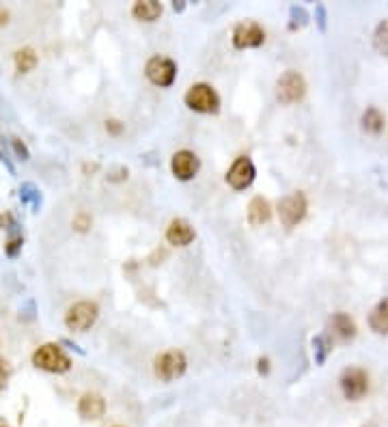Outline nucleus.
<instances>
[{"label": "nucleus", "instance_id": "22", "mask_svg": "<svg viewBox=\"0 0 388 427\" xmlns=\"http://www.w3.org/2000/svg\"><path fill=\"white\" fill-rule=\"evenodd\" d=\"M20 198H22V203H31L35 210L41 205V194H39V190L33 184H24L20 188Z\"/></svg>", "mask_w": 388, "mask_h": 427}, {"label": "nucleus", "instance_id": "2", "mask_svg": "<svg viewBox=\"0 0 388 427\" xmlns=\"http://www.w3.org/2000/svg\"><path fill=\"white\" fill-rule=\"evenodd\" d=\"M188 369V361L186 354L181 349H168L164 354H160L153 363V371H155V378H160L162 382H173L177 378L186 373Z\"/></svg>", "mask_w": 388, "mask_h": 427}, {"label": "nucleus", "instance_id": "10", "mask_svg": "<svg viewBox=\"0 0 388 427\" xmlns=\"http://www.w3.org/2000/svg\"><path fill=\"white\" fill-rule=\"evenodd\" d=\"M266 41V31L259 27L257 22H242L233 31V45L238 50H246V48H259L264 45Z\"/></svg>", "mask_w": 388, "mask_h": 427}, {"label": "nucleus", "instance_id": "16", "mask_svg": "<svg viewBox=\"0 0 388 427\" xmlns=\"http://www.w3.org/2000/svg\"><path fill=\"white\" fill-rule=\"evenodd\" d=\"M270 216H272V210H270L268 201L264 196H254L250 201V205H248V220H250V224H254V227H257V224H264V222L270 220Z\"/></svg>", "mask_w": 388, "mask_h": 427}, {"label": "nucleus", "instance_id": "13", "mask_svg": "<svg viewBox=\"0 0 388 427\" xmlns=\"http://www.w3.org/2000/svg\"><path fill=\"white\" fill-rule=\"evenodd\" d=\"M194 238H196L194 227H192L188 220H184V218L171 220L168 229H166V240H168V244H173V246H188Z\"/></svg>", "mask_w": 388, "mask_h": 427}, {"label": "nucleus", "instance_id": "20", "mask_svg": "<svg viewBox=\"0 0 388 427\" xmlns=\"http://www.w3.org/2000/svg\"><path fill=\"white\" fill-rule=\"evenodd\" d=\"M313 352H315V363L317 365H324L326 359L330 356L332 352V339L328 335H319L313 339Z\"/></svg>", "mask_w": 388, "mask_h": 427}, {"label": "nucleus", "instance_id": "12", "mask_svg": "<svg viewBox=\"0 0 388 427\" xmlns=\"http://www.w3.org/2000/svg\"><path fill=\"white\" fill-rule=\"evenodd\" d=\"M356 335V324L350 315L345 313H334L328 319V337L339 339V341H350Z\"/></svg>", "mask_w": 388, "mask_h": 427}, {"label": "nucleus", "instance_id": "21", "mask_svg": "<svg viewBox=\"0 0 388 427\" xmlns=\"http://www.w3.org/2000/svg\"><path fill=\"white\" fill-rule=\"evenodd\" d=\"M373 45H375V50L380 55L388 57V20L378 24V29L373 33Z\"/></svg>", "mask_w": 388, "mask_h": 427}, {"label": "nucleus", "instance_id": "27", "mask_svg": "<svg viewBox=\"0 0 388 427\" xmlns=\"http://www.w3.org/2000/svg\"><path fill=\"white\" fill-rule=\"evenodd\" d=\"M7 378H9V369H7V363L0 359V391L5 389V384H7Z\"/></svg>", "mask_w": 388, "mask_h": 427}, {"label": "nucleus", "instance_id": "6", "mask_svg": "<svg viewBox=\"0 0 388 427\" xmlns=\"http://www.w3.org/2000/svg\"><path fill=\"white\" fill-rule=\"evenodd\" d=\"M306 196L304 192H292L289 196H285L278 203V216L280 222L287 229L296 227L298 222H302V218L306 216Z\"/></svg>", "mask_w": 388, "mask_h": 427}, {"label": "nucleus", "instance_id": "30", "mask_svg": "<svg viewBox=\"0 0 388 427\" xmlns=\"http://www.w3.org/2000/svg\"><path fill=\"white\" fill-rule=\"evenodd\" d=\"M257 369H259V373H268L270 371V361L268 359H259L257 361Z\"/></svg>", "mask_w": 388, "mask_h": 427}, {"label": "nucleus", "instance_id": "8", "mask_svg": "<svg viewBox=\"0 0 388 427\" xmlns=\"http://www.w3.org/2000/svg\"><path fill=\"white\" fill-rule=\"evenodd\" d=\"M341 391L345 395V399L350 401H358L367 395L369 391V378L367 373L362 371L360 367H347L343 373H341Z\"/></svg>", "mask_w": 388, "mask_h": 427}, {"label": "nucleus", "instance_id": "24", "mask_svg": "<svg viewBox=\"0 0 388 427\" xmlns=\"http://www.w3.org/2000/svg\"><path fill=\"white\" fill-rule=\"evenodd\" d=\"M11 145H13V149H15V156H17L20 160H29V158H31L29 149H26V145L22 143V138L13 136V138H11Z\"/></svg>", "mask_w": 388, "mask_h": 427}, {"label": "nucleus", "instance_id": "7", "mask_svg": "<svg viewBox=\"0 0 388 427\" xmlns=\"http://www.w3.org/2000/svg\"><path fill=\"white\" fill-rule=\"evenodd\" d=\"M145 73L151 85L155 87H171L177 78V65L166 57H153L145 65Z\"/></svg>", "mask_w": 388, "mask_h": 427}, {"label": "nucleus", "instance_id": "17", "mask_svg": "<svg viewBox=\"0 0 388 427\" xmlns=\"http://www.w3.org/2000/svg\"><path fill=\"white\" fill-rule=\"evenodd\" d=\"M132 15L141 22H155L162 15V5L155 3V0H143L132 7Z\"/></svg>", "mask_w": 388, "mask_h": 427}, {"label": "nucleus", "instance_id": "1", "mask_svg": "<svg viewBox=\"0 0 388 427\" xmlns=\"http://www.w3.org/2000/svg\"><path fill=\"white\" fill-rule=\"evenodd\" d=\"M184 102L190 110L194 113H203V115H214L220 110V97L218 93L214 91V87L205 85V82H199V85H192L184 97Z\"/></svg>", "mask_w": 388, "mask_h": 427}, {"label": "nucleus", "instance_id": "11", "mask_svg": "<svg viewBox=\"0 0 388 427\" xmlns=\"http://www.w3.org/2000/svg\"><path fill=\"white\" fill-rule=\"evenodd\" d=\"M199 168H201V160L196 158V154L188 152V149H181L171 160V171L179 182H190L192 178H196Z\"/></svg>", "mask_w": 388, "mask_h": 427}, {"label": "nucleus", "instance_id": "29", "mask_svg": "<svg viewBox=\"0 0 388 427\" xmlns=\"http://www.w3.org/2000/svg\"><path fill=\"white\" fill-rule=\"evenodd\" d=\"M317 22H319V29L326 31V9H324V5H317Z\"/></svg>", "mask_w": 388, "mask_h": 427}, {"label": "nucleus", "instance_id": "14", "mask_svg": "<svg viewBox=\"0 0 388 427\" xmlns=\"http://www.w3.org/2000/svg\"><path fill=\"white\" fill-rule=\"evenodd\" d=\"M106 412V401L97 393H85L80 397V404H78V414L87 421H95Z\"/></svg>", "mask_w": 388, "mask_h": 427}, {"label": "nucleus", "instance_id": "32", "mask_svg": "<svg viewBox=\"0 0 388 427\" xmlns=\"http://www.w3.org/2000/svg\"><path fill=\"white\" fill-rule=\"evenodd\" d=\"M0 427H5V425H0Z\"/></svg>", "mask_w": 388, "mask_h": 427}, {"label": "nucleus", "instance_id": "19", "mask_svg": "<svg viewBox=\"0 0 388 427\" xmlns=\"http://www.w3.org/2000/svg\"><path fill=\"white\" fill-rule=\"evenodd\" d=\"M37 65V55H35V50L31 48H22L15 52V67L20 73H29L31 69H35Z\"/></svg>", "mask_w": 388, "mask_h": 427}, {"label": "nucleus", "instance_id": "4", "mask_svg": "<svg viewBox=\"0 0 388 427\" xmlns=\"http://www.w3.org/2000/svg\"><path fill=\"white\" fill-rule=\"evenodd\" d=\"M97 315H99L97 305L89 303V300H82V303H76L67 311L65 324H67V328L73 331V333H85V331H89L91 326L97 321Z\"/></svg>", "mask_w": 388, "mask_h": 427}, {"label": "nucleus", "instance_id": "26", "mask_svg": "<svg viewBox=\"0 0 388 427\" xmlns=\"http://www.w3.org/2000/svg\"><path fill=\"white\" fill-rule=\"evenodd\" d=\"M0 162H5L9 166V171L13 173V164L9 162V152H7V145H5V136L0 132Z\"/></svg>", "mask_w": 388, "mask_h": 427}, {"label": "nucleus", "instance_id": "9", "mask_svg": "<svg viewBox=\"0 0 388 427\" xmlns=\"http://www.w3.org/2000/svg\"><path fill=\"white\" fill-rule=\"evenodd\" d=\"M254 175H257V168H254L252 160L242 156V158H238L236 162H233V166L229 168L227 184L233 190H246L254 182Z\"/></svg>", "mask_w": 388, "mask_h": 427}, {"label": "nucleus", "instance_id": "5", "mask_svg": "<svg viewBox=\"0 0 388 427\" xmlns=\"http://www.w3.org/2000/svg\"><path fill=\"white\" fill-rule=\"evenodd\" d=\"M306 93V82L298 71H285L276 82V97L280 104L300 102Z\"/></svg>", "mask_w": 388, "mask_h": 427}, {"label": "nucleus", "instance_id": "18", "mask_svg": "<svg viewBox=\"0 0 388 427\" xmlns=\"http://www.w3.org/2000/svg\"><path fill=\"white\" fill-rule=\"evenodd\" d=\"M362 130L369 134H380L384 130V117L378 108H367L365 115H362Z\"/></svg>", "mask_w": 388, "mask_h": 427}, {"label": "nucleus", "instance_id": "23", "mask_svg": "<svg viewBox=\"0 0 388 427\" xmlns=\"http://www.w3.org/2000/svg\"><path fill=\"white\" fill-rule=\"evenodd\" d=\"M289 15H292V22H289V31H296V29H302L304 24L308 22V13H306V9L304 7H292V11H289Z\"/></svg>", "mask_w": 388, "mask_h": 427}, {"label": "nucleus", "instance_id": "31", "mask_svg": "<svg viewBox=\"0 0 388 427\" xmlns=\"http://www.w3.org/2000/svg\"><path fill=\"white\" fill-rule=\"evenodd\" d=\"M173 7H175V11H184L186 5H184V0H177V3H175Z\"/></svg>", "mask_w": 388, "mask_h": 427}, {"label": "nucleus", "instance_id": "15", "mask_svg": "<svg viewBox=\"0 0 388 427\" xmlns=\"http://www.w3.org/2000/svg\"><path fill=\"white\" fill-rule=\"evenodd\" d=\"M369 326L378 335H388V298L380 300L375 305V309L369 315Z\"/></svg>", "mask_w": 388, "mask_h": 427}, {"label": "nucleus", "instance_id": "25", "mask_svg": "<svg viewBox=\"0 0 388 427\" xmlns=\"http://www.w3.org/2000/svg\"><path fill=\"white\" fill-rule=\"evenodd\" d=\"M73 227H76L78 231H87V229L91 227V218H89L87 214H78V216L73 218Z\"/></svg>", "mask_w": 388, "mask_h": 427}, {"label": "nucleus", "instance_id": "3", "mask_svg": "<svg viewBox=\"0 0 388 427\" xmlns=\"http://www.w3.org/2000/svg\"><path fill=\"white\" fill-rule=\"evenodd\" d=\"M33 363L37 369H43V371H50V373H65L69 371L71 367V361L69 356L63 352L61 345L57 343H45L41 345L35 354H33Z\"/></svg>", "mask_w": 388, "mask_h": 427}, {"label": "nucleus", "instance_id": "28", "mask_svg": "<svg viewBox=\"0 0 388 427\" xmlns=\"http://www.w3.org/2000/svg\"><path fill=\"white\" fill-rule=\"evenodd\" d=\"M106 130H108L110 134H119V132L123 130V123L113 119V121H108V123H106Z\"/></svg>", "mask_w": 388, "mask_h": 427}]
</instances>
